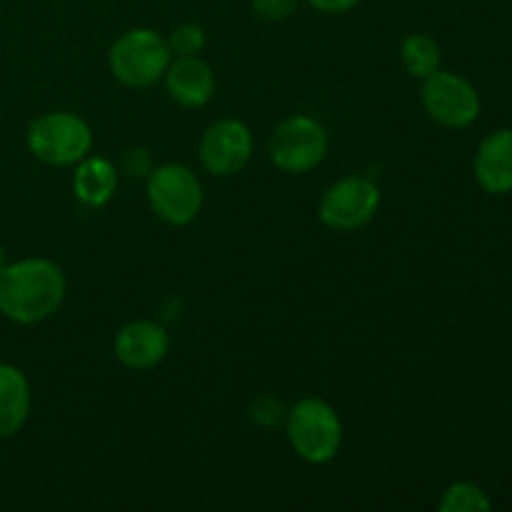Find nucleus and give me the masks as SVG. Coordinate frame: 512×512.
Masks as SVG:
<instances>
[{
  "instance_id": "3",
  "label": "nucleus",
  "mask_w": 512,
  "mask_h": 512,
  "mask_svg": "<svg viewBox=\"0 0 512 512\" xmlns=\"http://www.w3.org/2000/svg\"><path fill=\"white\" fill-rule=\"evenodd\" d=\"M25 143L35 160L55 168L80 163L93 150V130L80 115L53 110L30 120Z\"/></svg>"
},
{
  "instance_id": "9",
  "label": "nucleus",
  "mask_w": 512,
  "mask_h": 512,
  "mask_svg": "<svg viewBox=\"0 0 512 512\" xmlns=\"http://www.w3.org/2000/svg\"><path fill=\"white\" fill-rule=\"evenodd\" d=\"M253 155V133L243 120L223 118L208 125L198 145V158L205 173L230 178L248 165Z\"/></svg>"
},
{
  "instance_id": "2",
  "label": "nucleus",
  "mask_w": 512,
  "mask_h": 512,
  "mask_svg": "<svg viewBox=\"0 0 512 512\" xmlns=\"http://www.w3.org/2000/svg\"><path fill=\"white\" fill-rule=\"evenodd\" d=\"M285 435L295 455L310 465H325L340 453L343 423L330 403L320 398H303L285 413Z\"/></svg>"
},
{
  "instance_id": "17",
  "label": "nucleus",
  "mask_w": 512,
  "mask_h": 512,
  "mask_svg": "<svg viewBox=\"0 0 512 512\" xmlns=\"http://www.w3.org/2000/svg\"><path fill=\"white\" fill-rule=\"evenodd\" d=\"M165 40H168L173 55H198L205 48V30L198 23H183Z\"/></svg>"
},
{
  "instance_id": "18",
  "label": "nucleus",
  "mask_w": 512,
  "mask_h": 512,
  "mask_svg": "<svg viewBox=\"0 0 512 512\" xmlns=\"http://www.w3.org/2000/svg\"><path fill=\"white\" fill-rule=\"evenodd\" d=\"M285 413H288V408H285L275 395H258V398L250 403V410H248L250 420H253L255 425H260V428H268V430L283 425Z\"/></svg>"
},
{
  "instance_id": "19",
  "label": "nucleus",
  "mask_w": 512,
  "mask_h": 512,
  "mask_svg": "<svg viewBox=\"0 0 512 512\" xmlns=\"http://www.w3.org/2000/svg\"><path fill=\"white\" fill-rule=\"evenodd\" d=\"M153 168L155 165H153V158H150L148 148H140V145L128 148L123 153V158H120V170L128 173L130 178H148V173Z\"/></svg>"
},
{
  "instance_id": "12",
  "label": "nucleus",
  "mask_w": 512,
  "mask_h": 512,
  "mask_svg": "<svg viewBox=\"0 0 512 512\" xmlns=\"http://www.w3.org/2000/svg\"><path fill=\"white\" fill-rule=\"evenodd\" d=\"M475 180L485 193H512V128L493 130L478 145L473 160Z\"/></svg>"
},
{
  "instance_id": "20",
  "label": "nucleus",
  "mask_w": 512,
  "mask_h": 512,
  "mask_svg": "<svg viewBox=\"0 0 512 512\" xmlns=\"http://www.w3.org/2000/svg\"><path fill=\"white\" fill-rule=\"evenodd\" d=\"M298 3L300 0H253V10L258 18L278 23V20L290 18L295 8H298Z\"/></svg>"
},
{
  "instance_id": "21",
  "label": "nucleus",
  "mask_w": 512,
  "mask_h": 512,
  "mask_svg": "<svg viewBox=\"0 0 512 512\" xmlns=\"http://www.w3.org/2000/svg\"><path fill=\"white\" fill-rule=\"evenodd\" d=\"M310 8L320 10V13H328V15H338V13H348L353 10L360 0H305Z\"/></svg>"
},
{
  "instance_id": "13",
  "label": "nucleus",
  "mask_w": 512,
  "mask_h": 512,
  "mask_svg": "<svg viewBox=\"0 0 512 512\" xmlns=\"http://www.w3.org/2000/svg\"><path fill=\"white\" fill-rule=\"evenodd\" d=\"M33 393L30 383L20 368L0 363V440H8L23 430L28 423Z\"/></svg>"
},
{
  "instance_id": "5",
  "label": "nucleus",
  "mask_w": 512,
  "mask_h": 512,
  "mask_svg": "<svg viewBox=\"0 0 512 512\" xmlns=\"http://www.w3.org/2000/svg\"><path fill=\"white\" fill-rule=\"evenodd\" d=\"M145 195L150 210L175 228L193 223L203 208V185L183 163H165L150 170L145 178Z\"/></svg>"
},
{
  "instance_id": "10",
  "label": "nucleus",
  "mask_w": 512,
  "mask_h": 512,
  "mask_svg": "<svg viewBox=\"0 0 512 512\" xmlns=\"http://www.w3.org/2000/svg\"><path fill=\"white\" fill-rule=\"evenodd\" d=\"M170 350V335L168 330L153 320H133L125 323L123 328L115 333L113 340V353L120 365L128 370H150Z\"/></svg>"
},
{
  "instance_id": "6",
  "label": "nucleus",
  "mask_w": 512,
  "mask_h": 512,
  "mask_svg": "<svg viewBox=\"0 0 512 512\" xmlns=\"http://www.w3.org/2000/svg\"><path fill=\"white\" fill-rule=\"evenodd\" d=\"M328 130L310 115H293L283 120L270 135L268 153L275 168L303 175L318 168L328 155Z\"/></svg>"
},
{
  "instance_id": "14",
  "label": "nucleus",
  "mask_w": 512,
  "mask_h": 512,
  "mask_svg": "<svg viewBox=\"0 0 512 512\" xmlns=\"http://www.w3.org/2000/svg\"><path fill=\"white\" fill-rule=\"evenodd\" d=\"M118 168L103 155H85L75 163L73 193L85 208H103L118 190Z\"/></svg>"
},
{
  "instance_id": "1",
  "label": "nucleus",
  "mask_w": 512,
  "mask_h": 512,
  "mask_svg": "<svg viewBox=\"0 0 512 512\" xmlns=\"http://www.w3.org/2000/svg\"><path fill=\"white\" fill-rule=\"evenodd\" d=\"M65 273L48 258L8 263L0 273V313L18 325H35L60 310L65 300Z\"/></svg>"
},
{
  "instance_id": "7",
  "label": "nucleus",
  "mask_w": 512,
  "mask_h": 512,
  "mask_svg": "<svg viewBox=\"0 0 512 512\" xmlns=\"http://www.w3.org/2000/svg\"><path fill=\"white\" fill-rule=\"evenodd\" d=\"M380 208V188L363 175H348L330 185L318 205L320 223L335 233L365 228Z\"/></svg>"
},
{
  "instance_id": "15",
  "label": "nucleus",
  "mask_w": 512,
  "mask_h": 512,
  "mask_svg": "<svg viewBox=\"0 0 512 512\" xmlns=\"http://www.w3.org/2000/svg\"><path fill=\"white\" fill-rule=\"evenodd\" d=\"M400 60H403V68L408 70V75H413L418 80H425L428 75L438 73L443 68L440 45L425 33H413L403 40V45H400Z\"/></svg>"
},
{
  "instance_id": "4",
  "label": "nucleus",
  "mask_w": 512,
  "mask_h": 512,
  "mask_svg": "<svg viewBox=\"0 0 512 512\" xmlns=\"http://www.w3.org/2000/svg\"><path fill=\"white\" fill-rule=\"evenodd\" d=\"M173 53L168 40L150 28H130L110 45L108 68L125 88H150L168 70Z\"/></svg>"
},
{
  "instance_id": "11",
  "label": "nucleus",
  "mask_w": 512,
  "mask_h": 512,
  "mask_svg": "<svg viewBox=\"0 0 512 512\" xmlns=\"http://www.w3.org/2000/svg\"><path fill=\"white\" fill-rule=\"evenodd\" d=\"M168 95L183 108H203L215 93V73L198 55H175L163 75Z\"/></svg>"
},
{
  "instance_id": "8",
  "label": "nucleus",
  "mask_w": 512,
  "mask_h": 512,
  "mask_svg": "<svg viewBox=\"0 0 512 512\" xmlns=\"http://www.w3.org/2000/svg\"><path fill=\"white\" fill-rule=\"evenodd\" d=\"M423 108L443 128H468L480 115V93L463 75L440 68L420 88Z\"/></svg>"
},
{
  "instance_id": "16",
  "label": "nucleus",
  "mask_w": 512,
  "mask_h": 512,
  "mask_svg": "<svg viewBox=\"0 0 512 512\" xmlns=\"http://www.w3.org/2000/svg\"><path fill=\"white\" fill-rule=\"evenodd\" d=\"M438 508L440 512H490L493 510V500L478 483L458 480V483L445 488Z\"/></svg>"
},
{
  "instance_id": "22",
  "label": "nucleus",
  "mask_w": 512,
  "mask_h": 512,
  "mask_svg": "<svg viewBox=\"0 0 512 512\" xmlns=\"http://www.w3.org/2000/svg\"><path fill=\"white\" fill-rule=\"evenodd\" d=\"M5 268H8V255H5V250L0 248V273H3Z\"/></svg>"
}]
</instances>
